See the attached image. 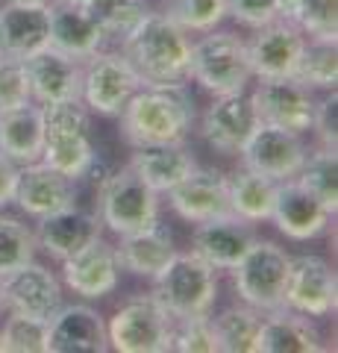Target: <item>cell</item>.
Listing matches in <instances>:
<instances>
[{
    "label": "cell",
    "instance_id": "cell-18",
    "mask_svg": "<svg viewBox=\"0 0 338 353\" xmlns=\"http://www.w3.org/2000/svg\"><path fill=\"white\" fill-rule=\"evenodd\" d=\"M335 215L326 209L312 192H306L303 185L294 180L277 183L274 194V209H271V221L286 239L291 241H312L326 233L330 221Z\"/></svg>",
    "mask_w": 338,
    "mask_h": 353
},
{
    "label": "cell",
    "instance_id": "cell-22",
    "mask_svg": "<svg viewBox=\"0 0 338 353\" xmlns=\"http://www.w3.org/2000/svg\"><path fill=\"white\" fill-rule=\"evenodd\" d=\"M36 245L39 250H45L50 259H68L77 250H83L89 241L97 236H103V224L97 212H85L77 203L59 212H50L45 218H36Z\"/></svg>",
    "mask_w": 338,
    "mask_h": 353
},
{
    "label": "cell",
    "instance_id": "cell-19",
    "mask_svg": "<svg viewBox=\"0 0 338 353\" xmlns=\"http://www.w3.org/2000/svg\"><path fill=\"white\" fill-rule=\"evenodd\" d=\"M24 71L30 80L32 103H56V101H80L83 88V62L68 57L56 48H41L24 59Z\"/></svg>",
    "mask_w": 338,
    "mask_h": 353
},
{
    "label": "cell",
    "instance_id": "cell-27",
    "mask_svg": "<svg viewBox=\"0 0 338 353\" xmlns=\"http://www.w3.org/2000/svg\"><path fill=\"white\" fill-rule=\"evenodd\" d=\"M115 250H118V259H121V271H129L133 277H145L150 283L165 271V265L177 253L173 236L162 224L138 230V233L118 236Z\"/></svg>",
    "mask_w": 338,
    "mask_h": 353
},
{
    "label": "cell",
    "instance_id": "cell-44",
    "mask_svg": "<svg viewBox=\"0 0 338 353\" xmlns=\"http://www.w3.org/2000/svg\"><path fill=\"white\" fill-rule=\"evenodd\" d=\"M65 3H77V6H83V9H89V12H92L97 21H101V18L109 12V9L118 3V0H65Z\"/></svg>",
    "mask_w": 338,
    "mask_h": 353
},
{
    "label": "cell",
    "instance_id": "cell-8",
    "mask_svg": "<svg viewBox=\"0 0 338 353\" xmlns=\"http://www.w3.org/2000/svg\"><path fill=\"white\" fill-rule=\"evenodd\" d=\"M173 336V315L154 294L124 301L106 321L109 350L118 353H168Z\"/></svg>",
    "mask_w": 338,
    "mask_h": 353
},
{
    "label": "cell",
    "instance_id": "cell-39",
    "mask_svg": "<svg viewBox=\"0 0 338 353\" xmlns=\"http://www.w3.org/2000/svg\"><path fill=\"white\" fill-rule=\"evenodd\" d=\"M150 6L145 0H118V3L109 9V12L101 18V27L106 32V41H115L121 44L129 32H133L141 21L147 18Z\"/></svg>",
    "mask_w": 338,
    "mask_h": 353
},
{
    "label": "cell",
    "instance_id": "cell-49",
    "mask_svg": "<svg viewBox=\"0 0 338 353\" xmlns=\"http://www.w3.org/2000/svg\"><path fill=\"white\" fill-rule=\"evenodd\" d=\"M0 309H3V306H0Z\"/></svg>",
    "mask_w": 338,
    "mask_h": 353
},
{
    "label": "cell",
    "instance_id": "cell-33",
    "mask_svg": "<svg viewBox=\"0 0 338 353\" xmlns=\"http://www.w3.org/2000/svg\"><path fill=\"white\" fill-rule=\"evenodd\" d=\"M303 189L312 192L318 201L335 215L338 212V153L330 148H315L306 153V162L294 176Z\"/></svg>",
    "mask_w": 338,
    "mask_h": 353
},
{
    "label": "cell",
    "instance_id": "cell-20",
    "mask_svg": "<svg viewBox=\"0 0 338 353\" xmlns=\"http://www.w3.org/2000/svg\"><path fill=\"white\" fill-rule=\"evenodd\" d=\"M168 206L189 224L233 215L230 209V189H226V174L212 168H194L182 183L168 192Z\"/></svg>",
    "mask_w": 338,
    "mask_h": 353
},
{
    "label": "cell",
    "instance_id": "cell-38",
    "mask_svg": "<svg viewBox=\"0 0 338 353\" xmlns=\"http://www.w3.org/2000/svg\"><path fill=\"white\" fill-rule=\"evenodd\" d=\"M306 39H338V0H303L300 15L294 21Z\"/></svg>",
    "mask_w": 338,
    "mask_h": 353
},
{
    "label": "cell",
    "instance_id": "cell-7",
    "mask_svg": "<svg viewBox=\"0 0 338 353\" xmlns=\"http://www.w3.org/2000/svg\"><path fill=\"white\" fill-rule=\"evenodd\" d=\"M288 265H291V253H286V248H279L277 241L256 236L253 245L247 248V253L230 271L238 301L259 309V312L282 309V297H286V283H288Z\"/></svg>",
    "mask_w": 338,
    "mask_h": 353
},
{
    "label": "cell",
    "instance_id": "cell-9",
    "mask_svg": "<svg viewBox=\"0 0 338 353\" xmlns=\"http://www.w3.org/2000/svg\"><path fill=\"white\" fill-rule=\"evenodd\" d=\"M141 85V77L127 62L121 50L101 48L83 59V88L80 101L92 115L118 118L124 103L133 97V92Z\"/></svg>",
    "mask_w": 338,
    "mask_h": 353
},
{
    "label": "cell",
    "instance_id": "cell-47",
    "mask_svg": "<svg viewBox=\"0 0 338 353\" xmlns=\"http://www.w3.org/2000/svg\"><path fill=\"white\" fill-rule=\"evenodd\" d=\"M0 353H6V350H3V336H0Z\"/></svg>",
    "mask_w": 338,
    "mask_h": 353
},
{
    "label": "cell",
    "instance_id": "cell-43",
    "mask_svg": "<svg viewBox=\"0 0 338 353\" xmlns=\"http://www.w3.org/2000/svg\"><path fill=\"white\" fill-rule=\"evenodd\" d=\"M15 183H18V165L0 153V209H6L12 203Z\"/></svg>",
    "mask_w": 338,
    "mask_h": 353
},
{
    "label": "cell",
    "instance_id": "cell-37",
    "mask_svg": "<svg viewBox=\"0 0 338 353\" xmlns=\"http://www.w3.org/2000/svg\"><path fill=\"white\" fill-rule=\"evenodd\" d=\"M171 350H180V353H218V336H215L212 315L173 318Z\"/></svg>",
    "mask_w": 338,
    "mask_h": 353
},
{
    "label": "cell",
    "instance_id": "cell-4",
    "mask_svg": "<svg viewBox=\"0 0 338 353\" xmlns=\"http://www.w3.org/2000/svg\"><path fill=\"white\" fill-rule=\"evenodd\" d=\"M92 112L83 101H56L41 103V121H45V150L41 162L59 174L71 176L74 183L83 180L94 168V141H92Z\"/></svg>",
    "mask_w": 338,
    "mask_h": 353
},
{
    "label": "cell",
    "instance_id": "cell-12",
    "mask_svg": "<svg viewBox=\"0 0 338 353\" xmlns=\"http://www.w3.org/2000/svg\"><path fill=\"white\" fill-rule=\"evenodd\" d=\"M259 127V115L247 92L218 94L200 118V139L221 157H238Z\"/></svg>",
    "mask_w": 338,
    "mask_h": 353
},
{
    "label": "cell",
    "instance_id": "cell-15",
    "mask_svg": "<svg viewBox=\"0 0 338 353\" xmlns=\"http://www.w3.org/2000/svg\"><path fill=\"white\" fill-rule=\"evenodd\" d=\"M306 153H309V148L297 132L259 124L238 157H242L244 168L259 171V174L271 176V180L282 183V180L297 176L303 162H306Z\"/></svg>",
    "mask_w": 338,
    "mask_h": 353
},
{
    "label": "cell",
    "instance_id": "cell-40",
    "mask_svg": "<svg viewBox=\"0 0 338 353\" xmlns=\"http://www.w3.org/2000/svg\"><path fill=\"white\" fill-rule=\"evenodd\" d=\"M32 103L30 94V80L24 71V62L0 59V112Z\"/></svg>",
    "mask_w": 338,
    "mask_h": 353
},
{
    "label": "cell",
    "instance_id": "cell-16",
    "mask_svg": "<svg viewBox=\"0 0 338 353\" xmlns=\"http://www.w3.org/2000/svg\"><path fill=\"white\" fill-rule=\"evenodd\" d=\"M306 44V36L291 21H271V24L253 30L247 39L250 68L256 80H279V77H294L300 50Z\"/></svg>",
    "mask_w": 338,
    "mask_h": 353
},
{
    "label": "cell",
    "instance_id": "cell-14",
    "mask_svg": "<svg viewBox=\"0 0 338 353\" xmlns=\"http://www.w3.org/2000/svg\"><path fill=\"white\" fill-rule=\"evenodd\" d=\"M62 283L83 301H103L121 283V259L112 241L97 236L74 256L62 259Z\"/></svg>",
    "mask_w": 338,
    "mask_h": 353
},
{
    "label": "cell",
    "instance_id": "cell-21",
    "mask_svg": "<svg viewBox=\"0 0 338 353\" xmlns=\"http://www.w3.org/2000/svg\"><path fill=\"white\" fill-rule=\"evenodd\" d=\"M47 350L50 353H106V318L85 303L59 306L47 318Z\"/></svg>",
    "mask_w": 338,
    "mask_h": 353
},
{
    "label": "cell",
    "instance_id": "cell-25",
    "mask_svg": "<svg viewBox=\"0 0 338 353\" xmlns=\"http://www.w3.org/2000/svg\"><path fill=\"white\" fill-rule=\"evenodd\" d=\"M50 15V30H47V44L74 59H89L92 53L106 48V32L89 9L77 3H65V0H50L47 3Z\"/></svg>",
    "mask_w": 338,
    "mask_h": 353
},
{
    "label": "cell",
    "instance_id": "cell-34",
    "mask_svg": "<svg viewBox=\"0 0 338 353\" xmlns=\"http://www.w3.org/2000/svg\"><path fill=\"white\" fill-rule=\"evenodd\" d=\"M39 245L32 227L21 218L0 215V277L36 259Z\"/></svg>",
    "mask_w": 338,
    "mask_h": 353
},
{
    "label": "cell",
    "instance_id": "cell-31",
    "mask_svg": "<svg viewBox=\"0 0 338 353\" xmlns=\"http://www.w3.org/2000/svg\"><path fill=\"white\" fill-rule=\"evenodd\" d=\"M262 318H265V312H259L247 303H235L226 306L224 312H218L212 318L218 353H259Z\"/></svg>",
    "mask_w": 338,
    "mask_h": 353
},
{
    "label": "cell",
    "instance_id": "cell-11",
    "mask_svg": "<svg viewBox=\"0 0 338 353\" xmlns=\"http://www.w3.org/2000/svg\"><path fill=\"white\" fill-rule=\"evenodd\" d=\"M282 306L306 318L335 315V306H338L335 268L324 256H315V253L291 256Z\"/></svg>",
    "mask_w": 338,
    "mask_h": 353
},
{
    "label": "cell",
    "instance_id": "cell-5",
    "mask_svg": "<svg viewBox=\"0 0 338 353\" xmlns=\"http://www.w3.org/2000/svg\"><path fill=\"white\" fill-rule=\"evenodd\" d=\"M154 297L173 318L212 315L218 301V271L198 253H173L165 271L154 280Z\"/></svg>",
    "mask_w": 338,
    "mask_h": 353
},
{
    "label": "cell",
    "instance_id": "cell-6",
    "mask_svg": "<svg viewBox=\"0 0 338 353\" xmlns=\"http://www.w3.org/2000/svg\"><path fill=\"white\" fill-rule=\"evenodd\" d=\"M97 218L112 236L138 233L159 224V194L124 165L97 189Z\"/></svg>",
    "mask_w": 338,
    "mask_h": 353
},
{
    "label": "cell",
    "instance_id": "cell-46",
    "mask_svg": "<svg viewBox=\"0 0 338 353\" xmlns=\"http://www.w3.org/2000/svg\"><path fill=\"white\" fill-rule=\"evenodd\" d=\"M15 3H50V0H15Z\"/></svg>",
    "mask_w": 338,
    "mask_h": 353
},
{
    "label": "cell",
    "instance_id": "cell-35",
    "mask_svg": "<svg viewBox=\"0 0 338 353\" xmlns=\"http://www.w3.org/2000/svg\"><path fill=\"white\" fill-rule=\"evenodd\" d=\"M165 15H171L185 32H209L226 21V0H168Z\"/></svg>",
    "mask_w": 338,
    "mask_h": 353
},
{
    "label": "cell",
    "instance_id": "cell-1",
    "mask_svg": "<svg viewBox=\"0 0 338 353\" xmlns=\"http://www.w3.org/2000/svg\"><path fill=\"white\" fill-rule=\"evenodd\" d=\"M121 136L129 148L185 141L194 124V97L189 83H141L118 112Z\"/></svg>",
    "mask_w": 338,
    "mask_h": 353
},
{
    "label": "cell",
    "instance_id": "cell-36",
    "mask_svg": "<svg viewBox=\"0 0 338 353\" xmlns=\"http://www.w3.org/2000/svg\"><path fill=\"white\" fill-rule=\"evenodd\" d=\"M0 336H3L6 353H50L47 350V321H39V318L9 312Z\"/></svg>",
    "mask_w": 338,
    "mask_h": 353
},
{
    "label": "cell",
    "instance_id": "cell-24",
    "mask_svg": "<svg viewBox=\"0 0 338 353\" xmlns=\"http://www.w3.org/2000/svg\"><path fill=\"white\" fill-rule=\"evenodd\" d=\"M253 224H247L238 215H224L194 224L191 253H198L215 271H233L238 259L247 253V248L253 245Z\"/></svg>",
    "mask_w": 338,
    "mask_h": 353
},
{
    "label": "cell",
    "instance_id": "cell-42",
    "mask_svg": "<svg viewBox=\"0 0 338 353\" xmlns=\"http://www.w3.org/2000/svg\"><path fill=\"white\" fill-rule=\"evenodd\" d=\"M226 18L247 30H259L277 21V6L274 0H226Z\"/></svg>",
    "mask_w": 338,
    "mask_h": 353
},
{
    "label": "cell",
    "instance_id": "cell-13",
    "mask_svg": "<svg viewBox=\"0 0 338 353\" xmlns=\"http://www.w3.org/2000/svg\"><path fill=\"white\" fill-rule=\"evenodd\" d=\"M0 306H6L15 315L47 321L62 306V280L32 259L0 277Z\"/></svg>",
    "mask_w": 338,
    "mask_h": 353
},
{
    "label": "cell",
    "instance_id": "cell-10",
    "mask_svg": "<svg viewBox=\"0 0 338 353\" xmlns=\"http://www.w3.org/2000/svg\"><path fill=\"white\" fill-rule=\"evenodd\" d=\"M250 101L259 115V124L279 127L297 136H306L315 118V97L312 88L300 85L294 77H279V80H259L250 92Z\"/></svg>",
    "mask_w": 338,
    "mask_h": 353
},
{
    "label": "cell",
    "instance_id": "cell-32",
    "mask_svg": "<svg viewBox=\"0 0 338 353\" xmlns=\"http://www.w3.org/2000/svg\"><path fill=\"white\" fill-rule=\"evenodd\" d=\"M294 80L300 85L312 88L315 94L332 92L338 85V48L335 41L326 39H306L297 59V68H294Z\"/></svg>",
    "mask_w": 338,
    "mask_h": 353
},
{
    "label": "cell",
    "instance_id": "cell-45",
    "mask_svg": "<svg viewBox=\"0 0 338 353\" xmlns=\"http://www.w3.org/2000/svg\"><path fill=\"white\" fill-rule=\"evenodd\" d=\"M274 6H277V18L282 21H297L300 15V6H303V0H274Z\"/></svg>",
    "mask_w": 338,
    "mask_h": 353
},
{
    "label": "cell",
    "instance_id": "cell-41",
    "mask_svg": "<svg viewBox=\"0 0 338 353\" xmlns=\"http://www.w3.org/2000/svg\"><path fill=\"white\" fill-rule=\"evenodd\" d=\"M309 132H315L318 148L335 150V139H338V94H335V88L332 92H324V97H318Z\"/></svg>",
    "mask_w": 338,
    "mask_h": 353
},
{
    "label": "cell",
    "instance_id": "cell-28",
    "mask_svg": "<svg viewBox=\"0 0 338 353\" xmlns=\"http://www.w3.org/2000/svg\"><path fill=\"white\" fill-rule=\"evenodd\" d=\"M321 333L312 324V318L291 312V309H274L262 318L259 333V353H321Z\"/></svg>",
    "mask_w": 338,
    "mask_h": 353
},
{
    "label": "cell",
    "instance_id": "cell-29",
    "mask_svg": "<svg viewBox=\"0 0 338 353\" xmlns=\"http://www.w3.org/2000/svg\"><path fill=\"white\" fill-rule=\"evenodd\" d=\"M45 150V121L41 106L27 103L9 112H0V153L15 165H30L41 159Z\"/></svg>",
    "mask_w": 338,
    "mask_h": 353
},
{
    "label": "cell",
    "instance_id": "cell-23",
    "mask_svg": "<svg viewBox=\"0 0 338 353\" xmlns=\"http://www.w3.org/2000/svg\"><path fill=\"white\" fill-rule=\"evenodd\" d=\"M50 15L47 3H0V57L24 62L32 53L47 48Z\"/></svg>",
    "mask_w": 338,
    "mask_h": 353
},
{
    "label": "cell",
    "instance_id": "cell-17",
    "mask_svg": "<svg viewBox=\"0 0 338 353\" xmlns=\"http://www.w3.org/2000/svg\"><path fill=\"white\" fill-rule=\"evenodd\" d=\"M12 203L27 218H45L50 212H59V209L77 203V185H74L71 176L59 174L41 159L30 165H18Z\"/></svg>",
    "mask_w": 338,
    "mask_h": 353
},
{
    "label": "cell",
    "instance_id": "cell-2",
    "mask_svg": "<svg viewBox=\"0 0 338 353\" xmlns=\"http://www.w3.org/2000/svg\"><path fill=\"white\" fill-rule=\"evenodd\" d=\"M141 83H189L191 32L165 12L150 9L147 18L118 44Z\"/></svg>",
    "mask_w": 338,
    "mask_h": 353
},
{
    "label": "cell",
    "instance_id": "cell-3",
    "mask_svg": "<svg viewBox=\"0 0 338 353\" xmlns=\"http://www.w3.org/2000/svg\"><path fill=\"white\" fill-rule=\"evenodd\" d=\"M189 80H194L212 97L247 92L250 80H253L247 39L233 30H218V27L191 39Z\"/></svg>",
    "mask_w": 338,
    "mask_h": 353
},
{
    "label": "cell",
    "instance_id": "cell-30",
    "mask_svg": "<svg viewBox=\"0 0 338 353\" xmlns=\"http://www.w3.org/2000/svg\"><path fill=\"white\" fill-rule=\"evenodd\" d=\"M226 189H230V209L233 215H238L247 224H262L271 221V209H274V194H277V180L250 171V168H238L235 174L226 176Z\"/></svg>",
    "mask_w": 338,
    "mask_h": 353
},
{
    "label": "cell",
    "instance_id": "cell-26",
    "mask_svg": "<svg viewBox=\"0 0 338 353\" xmlns=\"http://www.w3.org/2000/svg\"><path fill=\"white\" fill-rule=\"evenodd\" d=\"M127 168L141 176L156 194H168L173 185L198 168V159L185 148V141H159V145L133 148Z\"/></svg>",
    "mask_w": 338,
    "mask_h": 353
},
{
    "label": "cell",
    "instance_id": "cell-48",
    "mask_svg": "<svg viewBox=\"0 0 338 353\" xmlns=\"http://www.w3.org/2000/svg\"><path fill=\"white\" fill-rule=\"evenodd\" d=\"M0 59H3V57H0Z\"/></svg>",
    "mask_w": 338,
    "mask_h": 353
}]
</instances>
